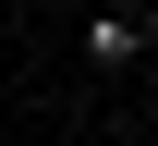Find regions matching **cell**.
Instances as JSON below:
<instances>
[{
  "mask_svg": "<svg viewBox=\"0 0 158 146\" xmlns=\"http://www.w3.org/2000/svg\"><path fill=\"white\" fill-rule=\"evenodd\" d=\"M146 37H158L146 12H98V24H85V61H98V73H122V61H146Z\"/></svg>",
  "mask_w": 158,
  "mask_h": 146,
  "instance_id": "cell-1",
  "label": "cell"
}]
</instances>
